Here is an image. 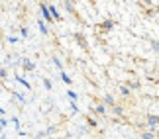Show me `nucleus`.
<instances>
[{
  "label": "nucleus",
  "instance_id": "20",
  "mask_svg": "<svg viewBox=\"0 0 159 139\" xmlns=\"http://www.w3.org/2000/svg\"><path fill=\"white\" fill-rule=\"evenodd\" d=\"M45 135H47V131H39V133H38V137H35V139H45Z\"/></svg>",
  "mask_w": 159,
  "mask_h": 139
},
{
  "label": "nucleus",
  "instance_id": "2",
  "mask_svg": "<svg viewBox=\"0 0 159 139\" xmlns=\"http://www.w3.org/2000/svg\"><path fill=\"white\" fill-rule=\"evenodd\" d=\"M22 67H24V71H34L35 69V63L30 61V59H24V61H22Z\"/></svg>",
  "mask_w": 159,
  "mask_h": 139
},
{
  "label": "nucleus",
  "instance_id": "16",
  "mask_svg": "<svg viewBox=\"0 0 159 139\" xmlns=\"http://www.w3.org/2000/svg\"><path fill=\"white\" fill-rule=\"evenodd\" d=\"M128 86H130V88H134V90H136V88H139V82H138V80H136V82H134V80H132V82H128Z\"/></svg>",
  "mask_w": 159,
  "mask_h": 139
},
{
  "label": "nucleus",
  "instance_id": "11",
  "mask_svg": "<svg viewBox=\"0 0 159 139\" xmlns=\"http://www.w3.org/2000/svg\"><path fill=\"white\" fill-rule=\"evenodd\" d=\"M63 6H65V10H67V12H71V14H73V4L69 2V0H63Z\"/></svg>",
  "mask_w": 159,
  "mask_h": 139
},
{
  "label": "nucleus",
  "instance_id": "21",
  "mask_svg": "<svg viewBox=\"0 0 159 139\" xmlns=\"http://www.w3.org/2000/svg\"><path fill=\"white\" fill-rule=\"evenodd\" d=\"M20 32H22V35H24V37H28V33H30V32H28V28H22Z\"/></svg>",
  "mask_w": 159,
  "mask_h": 139
},
{
  "label": "nucleus",
  "instance_id": "5",
  "mask_svg": "<svg viewBox=\"0 0 159 139\" xmlns=\"http://www.w3.org/2000/svg\"><path fill=\"white\" fill-rule=\"evenodd\" d=\"M104 102H106V104H108L110 108H112V106L116 104V102H114V96H112V94H104Z\"/></svg>",
  "mask_w": 159,
  "mask_h": 139
},
{
  "label": "nucleus",
  "instance_id": "17",
  "mask_svg": "<svg viewBox=\"0 0 159 139\" xmlns=\"http://www.w3.org/2000/svg\"><path fill=\"white\" fill-rule=\"evenodd\" d=\"M87 124L90 125V128H96V119H93V118H89V119H87Z\"/></svg>",
  "mask_w": 159,
  "mask_h": 139
},
{
  "label": "nucleus",
  "instance_id": "9",
  "mask_svg": "<svg viewBox=\"0 0 159 139\" xmlns=\"http://www.w3.org/2000/svg\"><path fill=\"white\" fill-rule=\"evenodd\" d=\"M38 28H39V32L43 33V35H47V28H45V22H41V20H39V22H38Z\"/></svg>",
  "mask_w": 159,
  "mask_h": 139
},
{
  "label": "nucleus",
  "instance_id": "25",
  "mask_svg": "<svg viewBox=\"0 0 159 139\" xmlns=\"http://www.w3.org/2000/svg\"><path fill=\"white\" fill-rule=\"evenodd\" d=\"M0 139H8V137H6V133H2V135H0Z\"/></svg>",
  "mask_w": 159,
  "mask_h": 139
},
{
  "label": "nucleus",
  "instance_id": "23",
  "mask_svg": "<svg viewBox=\"0 0 159 139\" xmlns=\"http://www.w3.org/2000/svg\"><path fill=\"white\" fill-rule=\"evenodd\" d=\"M0 75H2V78H6V76H8V71L2 69V71H0Z\"/></svg>",
  "mask_w": 159,
  "mask_h": 139
},
{
  "label": "nucleus",
  "instance_id": "12",
  "mask_svg": "<svg viewBox=\"0 0 159 139\" xmlns=\"http://www.w3.org/2000/svg\"><path fill=\"white\" fill-rule=\"evenodd\" d=\"M96 114H106V106L104 104H98V106H96Z\"/></svg>",
  "mask_w": 159,
  "mask_h": 139
},
{
  "label": "nucleus",
  "instance_id": "13",
  "mask_svg": "<svg viewBox=\"0 0 159 139\" xmlns=\"http://www.w3.org/2000/svg\"><path fill=\"white\" fill-rule=\"evenodd\" d=\"M53 63L57 65V69H63V63H61V59H59V57H53Z\"/></svg>",
  "mask_w": 159,
  "mask_h": 139
},
{
  "label": "nucleus",
  "instance_id": "1",
  "mask_svg": "<svg viewBox=\"0 0 159 139\" xmlns=\"http://www.w3.org/2000/svg\"><path fill=\"white\" fill-rule=\"evenodd\" d=\"M148 125H149L151 129H153L155 125H159V116H155V114H149V116H148Z\"/></svg>",
  "mask_w": 159,
  "mask_h": 139
},
{
  "label": "nucleus",
  "instance_id": "4",
  "mask_svg": "<svg viewBox=\"0 0 159 139\" xmlns=\"http://www.w3.org/2000/svg\"><path fill=\"white\" fill-rule=\"evenodd\" d=\"M139 139H155V133H153V129H151V131H143V133L139 135Z\"/></svg>",
  "mask_w": 159,
  "mask_h": 139
},
{
  "label": "nucleus",
  "instance_id": "6",
  "mask_svg": "<svg viewBox=\"0 0 159 139\" xmlns=\"http://www.w3.org/2000/svg\"><path fill=\"white\" fill-rule=\"evenodd\" d=\"M100 26H102V29H112V28H114V22H112V20H104Z\"/></svg>",
  "mask_w": 159,
  "mask_h": 139
},
{
  "label": "nucleus",
  "instance_id": "18",
  "mask_svg": "<svg viewBox=\"0 0 159 139\" xmlns=\"http://www.w3.org/2000/svg\"><path fill=\"white\" fill-rule=\"evenodd\" d=\"M151 49H153V51H159V41H151Z\"/></svg>",
  "mask_w": 159,
  "mask_h": 139
},
{
  "label": "nucleus",
  "instance_id": "24",
  "mask_svg": "<svg viewBox=\"0 0 159 139\" xmlns=\"http://www.w3.org/2000/svg\"><path fill=\"white\" fill-rule=\"evenodd\" d=\"M142 2H143V4H151V0H142Z\"/></svg>",
  "mask_w": 159,
  "mask_h": 139
},
{
  "label": "nucleus",
  "instance_id": "3",
  "mask_svg": "<svg viewBox=\"0 0 159 139\" xmlns=\"http://www.w3.org/2000/svg\"><path fill=\"white\" fill-rule=\"evenodd\" d=\"M75 39L79 41V45H81L83 49H87V47H89V45H87V41H84V35H83V33H75Z\"/></svg>",
  "mask_w": 159,
  "mask_h": 139
},
{
  "label": "nucleus",
  "instance_id": "14",
  "mask_svg": "<svg viewBox=\"0 0 159 139\" xmlns=\"http://www.w3.org/2000/svg\"><path fill=\"white\" fill-rule=\"evenodd\" d=\"M43 86L47 90H51V80H49V78H43Z\"/></svg>",
  "mask_w": 159,
  "mask_h": 139
},
{
  "label": "nucleus",
  "instance_id": "22",
  "mask_svg": "<svg viewBox=\"0 0 159 139\" xmlns=\"http://www.w3.org/2000/svg\"><path fill=\"white\" fill-rule=\"evenodd\" d=\"M71 110H73V112H79V108H77V104H75L73 100H71Z\"/></svg>",
  "mask_w": 159,
  "mask_h": 139
},
{
  "label": "nucleus",
  "instance_id": "7",
  "mask_svg": "<svg viewBox=\"0 0 159 139\" xmlns=\"http://www.w3.org/2000/svg\"><path fill=\"white\" fill-rule=\"evenodd\" d=\"M112 112L116 114V116H122V114H124V108L118 106V104H114V106H112Z\"/></svg>",
  "mask_w": 159,
  "mask_h": 139
},
{
  "label": "nucleus",
  "instance_id": "10",
  "mask_svg": "<svg viewBox=\"0 0 159 139\" xmlns=\"http://www.w3.org/2000/svg\"><path fill=\"white\" fill-rule=\"evenodd\" d=\"M61 78H63V82H65V84H71V82H73V80H71V76L67 75V72H61Z\"/></svg>",
  "mask_w": 159,
  "mask_h": 139
},
{
  "label": "nucleus",
  "instance_id": "19",
  "mask_svg": "<svg viewBox=\"0 0 159 139\" xmlns=\"http://www.w3.org/2000/svg\"><path fill=\"white\" fill-rule=\"evenodd\" d=\"M0 125H2V128H6V125H8V119H6V116H2V119H0Z\"/></svg>",
  "mask_w": 159,
  "mask_h": 139
},
{
  "label": "nucleus",
  "instance_id": "8",
  "mask_svg": "<svg viewBox=\"0 0 159 139\" xmlns=\"http://www.w3.org/2000/svg\"><path fill=\"white\" fill-rule=\"evenodd\" d=\"M120 94H122V96H130V86H128V84L120 86Z\"/></svg>",
  "mask_w": 159,
  "mask_h": 139
},
{
  "label": "nucleus",
  "instance_id": "15",
  "mask_svg": "<svg viewBox=\"0 0 159 139\" xmlns=\"http://www.w3.org/2000/svg\"><path fill=\"white\" fill-rule=\"evenodd\" d=\"M67 96H69V98H71L73 102L77 100V92H73V90H69V92H67Z\"/></svg>",
  "mask_w": 159,
  "mask_h": 139
}]
</instances>
